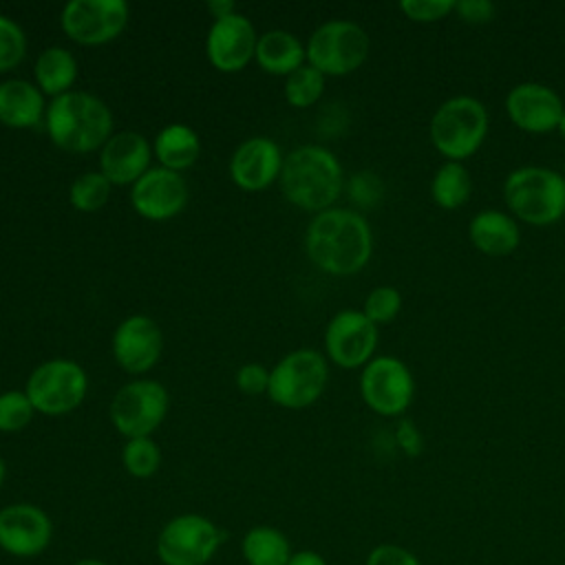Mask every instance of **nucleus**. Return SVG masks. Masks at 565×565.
Instances as JSON below:
<instances>
[{
    "mask_svg": "<svg viewBox=\"0 0 565 565\" xmlns=\"http://www.w3.org/2000/svg\"><path fill=\"white\" fill-rule=\"evenodd\" d=\"M46 102L42 90L26 79L11 77L0 82V124L7 128L24 130L44 121Z\"/></svg>",
    "mask_w": 565,
    "mask_h": 565,
    "instance_id": "4be33fe9",
    "label": "nucleus"
},
{
    "mask_svg": "<svg viewBox=\"0 0 565 565\" xmlns=\"http://www.w3.org/2000/svg\"><path fill=\"white\" fill-rule=\"evenodd\" d=\"M4 477H7V466H4V459L0 457V488L4 483Z\"/></svg>",
    "mask_w": 565,
    "mask_h": 565,
    "instance_id": "37998d69",
    "label": "nucleus"
},
{
    "mask_svg": "<svg viewBox=\"0 0 565 565\" xmlns=\"http://www.w3.org/2000/svg\"><path fill=\"white\" fill-rule=\"evenodd\" d=\"M121 463L130 477L148 479L161 466V450L152 437H135L124 444Z\"/></svg>",
    "mask_w": 565,
    "mask_h": 565,
    "instance_id": "c756f323",
    "label": "nucleus"
},
{
    "mask_svg": "<svg viewBox=\"0 0 565 565\" xmlns=\"http://www.w3.org/2000/svg\"><path fill=\"white\" fill-rule=\"evenodd\" d=\"M324 75L309 64H302L298 71L285 77V102L291 108H309L324 93Z\"/></svg>",
    "mask_w": 565,
    "mask_h": 565,
    "instance_id": "c85d7f7f",
    "label": "nucleus"
},
{
    "mask_svg": "<svg viewBox=\"0 0 565 565\" xmlns=\"http://www.w3.org/2000/svg\"><path fill=\"white\" fill-rule=\"evenodd\" d=\"M44 130L55 148L75 154L102 150L115 135L110 108L86 90H68L51 99L44 115Z\"/></svg>",
    "mask_w": 565,
    "mask_h": 565,
    "instance_id": "f03ea898",
    "label": "nucleus"
},
{
    "mask_svg": "<svg viewBox=\"0 0 565 565\" xmlns=\"http://www.w3.org/2000/svg\"><path fill=\"white\" fill-rule=\"evenodd\" d=\"M377 327L362 309H342L327 322L324 353L340 369H362L375 358Z\"/></svg>",
    "mask_w": 565,
    "mask_h": 565,
    "instance_id": "ddd939ff",
    "label": "nucleus"
},
{
    "mask_svg": "<svg viewBox=\"0 0 565 565\" xmlns=\"http://www.w3.org/2000/svg\"><path fill=\"white\" fill-rule=\"evenodd\" d=\"M79 75V66L75 55L64 46H49L44 49L35 64H33V77L35 86L42 90V95L55 99L68 90H73Z\"/></svg>",
    "mask_w": 565,
    "mask_h": 565,
    "instance_id": "393cba45",
    "label": "nucleus"
},
{
    "mask_svg": "<svg viewBox=\"0 0 565 565\" xmlns=\"http://www.w3.org/2000/svg\"><path fill=\"white\" fill-rule=\"evenodd\" d=\"M278 183L291 205L318 214L333 207L342 194L344 172L329 148L307 143L285 154Z\"/></svg>",
    "mask_w": 565,
    "mask_h": 565,
    "instance_id": "7ed1b4c3",
    "label": "nucleus"
},
{
    "mask_svg": "<svg viewBox=\"0 0 565 565\" xmlns=\"http://www.w3.org/2000/svg\"><path fill=\"white\" fill-rule=\"evenodd\" d=\"M364 565H422V561L402 545L382 543L369 552Z\"/></svg>",
    "mask_w": 565,
    "mask_h": 565,
    "instance_id": "e433bc0d",
    "label": "nucleus"
},
{
    "mask_svg": "<svg viewBox=\"0 0 565 565\" xmlns=\"http://www.w3.org/2000/svg\"><path fill=\"white\" fill-rule=\"evenodd\" d=\"M399 11L419 24H430L455 13V0H402Z\"/></svg>",
    "mask_w": 565,
    "mask_h": 565,
    "instance_id": "f704fd0d",
    "label": "nucleus"
},
{
    "mask_svg": "<svg viewBox=\"0 0 565 565\" xmlns=\"http://www.w3.org/2000/svg\"><path fill=\"white\" fill-rule=\"evenodd\" d=\"M399 311H402V294L391 285H380V287L371 289L362 305V313L375 327L393 322Z\"/></svg>",
    "mask_w": 565,
    "mask_h": 565,
    "instance_id": "2f4dec72",
    "label": "nucleus"
},
{
    "mask_svg": "<svg viewBox=\"0 0 565 565\" xmlns=\"http://www.w3.org/2000/svg\"><path fill=\"white\" fill-rule=\"evenodd\" d=\"M170 406L168 388L152 377H135L124 384L108 408L110 422L126 439L150 437L166 419Z\"/></svg>",
    "mask_w": 565,
    "mask_h": 565,
    "instance_id": "1a4fd4ad",
    "label": "nucleus"
},
{
    "mask_svg": "<svg viewBox=\"0 0 565 565\" xmlns=\"http://www.w3.org/2000/svg\"><path fill=\"white\" fill-rule=\"evenodd\" d=\"M201 154V139L194 128L185 124H168L161 128L152 141V157L161 168L172 172L188 170L196 163Z\"/></svg>",
    "mask_w": 565,
    "mask_h": 565,
    "instance_id": "b1692460",
    "label": "nucleus"
},
{
    "mask_svg": "<svg viewBox=\"0 0 565 565\" xmlns=\"http://www.w3.org/2000/svg\"><path fill=\"white\" fill-rule=\"evenodd\" d=\"M254 60L267 75L287 77L307 64V53L305 44L294 33L285 29H271L258 35Z\"/></svg>",
    "mask_w": 565,
    "mask_h": 565,
    "instance_id": "5701e85b",
    "label": "nucleus"
},
{
    "mask_svg": "<svg viewBox=\"0 0 565 565\" xmlns=\"http://www.w3.org/2000/svg\"><path fill=\"white\" fill-rule=\"evenodd\" d=\"M130 9L124 0H71L60 13L64 35L82 46H99L119 38Z\"/></svg>",
    "mask_w": 565,
    "mask_h": 565,
    "instance_id": "f8f14e48",
    "label": "nucleus"
},
{
    "mask_svg": "<svg viewBox=\"0 0 565 565\" xmlns=\"http://www.w3.org/2000/svg\"><path fill=\"white\" fill-rule=\"evenodd\" d=\"M110 351L126 373L143 375L161 358L163 331L150 316L132 313L115 327Z\"/></svg>",
    "mask_w": 565,
    "mask_h": 565,
    "instance_id": "4468645a",
    "label": "nucleus"
},
{
    "mask_svg": "<svg viewBox=\"0 0 565 565\" xmlns=\"http://www.w3.org/2000/svg\"><path fill=\"white\" fill-rule=\"evenodd\" d=\"M285 154L271 137H249L230 157V179L245 192L267 190L280 179Z\"/></svg>",
    "mask_w": 565,
    "mask_h": 565,
    "instance_id": "6ab92c4d",
    "label": "nucleus"
},
{
    "mask_svg": "<svg viewBox=\"0 0 565 565\" xmlns=\"http://www.w3.org/2000/svg\"><path fill=\"white\" fill-rule=\"evenodd\" d=\"M455 13L468 24H486L494 18V4L490 0H459Z\"/></svg>",
    "mask_w": 565,
    "mask_h": 565,
    "instance_id": "4c0bfd02",
    "label": "nucleus"
},
{
    "mask_svg": "<svg viewBox=\"0 0 565 565\" xmlns=\"http://www.w3.org/2000/svg\"><path fill=\"white\" fill-rule=\"evenodd\" d=\"M503 106L508 119L530 135L554 132L565 113L561 95L541 82H521L512 86Z\"/></svg>",
    "mask_w": 565,
    "mask_h": 565,
    "instance_id": "2eb2a0df",
    "label": "nucleus"
},
{
    "mask_svg": "<svg viewBox=\"0 0 565 565\" xmlns=\"http://www.w3.org/2000/svg\"><path fill=\"white\" fill-rule=\"evenodd\" d=\"M362 402L382 417H399L415 397V377L395 355H375L360 373Z\"/></svg>",
    "mask_w": 565,
    "mask_h": 565,
    "instance_id": "9b49d317",
    "label": "nucleus"
},
{
    "mask_svg": "<svg viewBox=\"0 0 565 565\" xmlns=\"http://www.w3.org/2000/svg\"><path fill=\"white\" fill-rule=\"evenodd\" d=\"M488 128L490 119L483 102L470 95H455L437 106L428 124V135L446 161L461 163L483 146Z\"/></svg>",
    "mask_w": 565,
    "mask_h": 565,
    "instance_id": "39448f33",
    "label": "nucleus"
},
{
    "mask_svg": "<svg viewBox=\"0 0 565 565\" xmlns=\"http://www.w3.org/2000/svg\"><path fill=\"white\" fill-rule=\"evenodd\" d=\"M307 64L320 71L324 77H342L358 71L369 53V33L351 20L322 22L305 44Z\"/></svg>",
    "mask_w": 565,
    "mask_h": 565,
    "instance_id": "0eeeda50",
    "label": "nucleus"
},
{
    "mask_svg": "<svg viewBox=\"0 0 565 565\" xmlns=\"http://www.w3.org/2000/svg\"><path fill=\"white\" fill-rule=\"evenodd\" d=\"M395 441L397 446L408 455V457H417L424 450V439L419 428L411 422V419H402L395 428Z\"/></svg>",
    "mask_w": 565,
    "mask_h": 565,
    "instance_id": "58836bf2",
    "label": "nucleus"
},
{
    "mask_svg": "<svg viewBox=\"0 0 565 565\" xmlns=\"http://www.w3.org/2000/svg\"><path fill=\"white\" fill-rule=\"evenodd\" d=\"M472 247L486 256H508L521 243V230L510 212L486 207L468 223Z\"/></svg>",
    "mask_w": 565,
    "mask_h": 565,
    "instance_id": "412c9836",
    "label": "nucleus"
},
{
    "mask_svg": "<svg viewBox=\"0 0 565 565\" xmlns=\"http://www.w3.org/2000/svg\"><path fill=\"white\" fill-rule=\"evenodd\" d=\"M26 49L29 40L24 29L9 15L0 13V73L18 68L26 57Z\"/></svg>",
    "mask_w": 565,
    "mask_h": 565,
    "instance_id": "7c9ffc66",
    "label": "nucleus"
},
{
    "mask_svg": "<svg viewBox=\"0 0 565 565\" xmlns=\"http://www.w3.org/2000/svg\"><path fill=\"white\" fill-rule=\"evenodd\" d=\"M35 415V408L24 391L0 393V433L24 430Z\"/></svg>",
    "mask_w": 565,
    "mask_h": 565,
    "instance_id": "473e14b6",
    "label": "nucleus"
},
{
    "mask_svg": "<svg viewBox=\"0 0 565 565\" xmlns=\"http://www.w3.org/2000/svg\"><path fill=\"white\" fill-rule=\"evenodd\" d=\"M223 543V532L203 514L172 516L157 536V556L163 565H205Z\"/></svg>",
    "mask_w": 565,
    "mask_h": 565,
    "instance_id": "9d476101",
    "label": "nucleus"
},
{
    "mask_svg": "<svg viewBox=\"0 0 565 565\" xmlns=\"http://www.w3.org/2000/svg\"><path fill=\"white\" fill-rule=\"evenodd\" d=\"M327 382V355L316 349H296L269 369L267 397L282 408L302 411L324 393Z\"/></svg>",
    "mask_w": 565,
    "mask_h": 565,
    "instance_id": "423d86ee",
    "label": "nucleus"
},
{
    "mask_svg": "<svg viewBox=\"0 0 565 565\" xmlns=\"http://www.w3.org/2000/svg\"><path fill=\"white\" fill-rule=\"evenodd\" d=\"M241 550L247 565H287L294 554L289 539L271 525H256L247 530Z\"/></svg>",
    "mask_w": 565,
    "mask_h": 565,
    "instance_id": "a878e982",
    "label": "nucleus"
},
{
    "mask_svg": "<svg viewBox=\"0 0 565 565\" xmlns=\"http://www.w3.org/2000/svg\"><path fill=\"white\" fill-rule=\"evenodd\" d=\"M152 146L141 132H115L99 150V172L113 185H132L152 166Z\"/></svg>",
    "mask_w": 565,
    "mask_h": 565,
    "instance_id": "aec40b11",
    "label": "nucleus"
},
{
    "mask_svg": "<svg viewBox=\"0 0 565 565\" xmlns=\"http://www.w3.org/2000/svg\"><path fill=\"white\" fill-rule=\"evenodd\" d=\"M472 194V177L459 161H444L430 179V196L441 210H459Z\"/></svg>",
    "mask_w": 565,
    "mask_h": 565,
    "instance_id": "bb28decb",
    "label": "nucleus"
},
{
    "mask_svg": "<svg viewBox=\"0 0 565 565\" xmlns=\"http://www.w3.org/2000/svg\"><path fill=\"white\" fill-rule=\"evenodd\" d=\"M305 252L320 271L331 276H353L371 260V225L358 210L333 205L313 214L309 221Z\"/></svg>",
    "mask_w": 565,
    "mask_h": 565,
    "instance_id": "f257e3e1",
    "label": "nucleus"
},
{
    "mask_svg": "<svg viewBox=\"0 0 565 565\" xmlns=\"http://www.w3.org/2000/svg\"><path fill=\"white\" fill-rule=\"evenodd\" d=\"M508 212L527 225L547 227L565 218V177L543 166H521L503 181Z\"/></svg>",
    "mask_w": 565,
    "mask_h": 565,
    "instance_id": "20e7f679",
    "label": "nucleus"
},
{
    "mask_svg": "<svg viewBox=\"0 0 565 565\" xmlns=\"http://www.w3.org/2000/svg\"><path fill=\"white\" fill-rule=\"evenodd\" d=\"M236 386L245 395H267L269 369L258 362H247L236 371Z\"/></svg>",
    "mask_w": 565,
    "mask_h": 565,
    "instance_id": "c9c22d12",
    "label": "nucleus"
},
{
    "mask_svg": "<svg viewBox=\"0 0 565 565\" xmlns=\"http://www.w3.org/2000/svg\"><path fill=\"white\" fill-rule=\"evenodd\" d=\"M53 539L49 514L33 503H11L0 510V550L18 558L42 554Z\"/></svg>",
    "mask_w": 565,
    "mask_h": 565,
    "instance_id": "a211bd4d",
    "label": "nucleus"
},
{
    "mask_svg": "<svg viewBox=\"0 0 565 565\" xmlns=\"http://www.w3.org/2000/svg\"><path fill=\"white\" fill-rule=\"evenodd\" d=\"M556 132L565 139V113H563V117H561V121H558V128H556Z\"/></svg>",
    "mask_w": 565,
    "mask_h": 565,
    "instance_id": "c03bdc74",
    "label": "nucleus"
},
{
    "mask_svg": "<svg viewBox=\"0 0 565 565\" xmlns=\"http://www.w3.org/2000/svg\"><path fill=\"white\" fill-rule=\"evenodd\" d=\"M88 391V375L75 360L51 358L38 364L29 377L24 393L35 413L57 417L75 411Z\"/></svg>",
    "mask_w": 565,
    "mask_h": 565,
    "instance_id": "6e6552de",
    "label": "nucleus"
},
{
    "mask_svg": "<svg viewBox=\"0 0 565 565\" xmlns=\"http://www.w3.org/2000/svg\"><path fill=\"white\" fill-rule=\"evenodd\" d=\"M207 11L212 13L214 20H221V18H227V15L236 13V7H234L232 0H210Z\"/></svg>",
    "mask_w": 565,
    "mask_h": 565,
    "instance_id": "a19ab883",
    "label": "nucleus"
},
{
    "mask_svg": "<svg viewBox=\"0 0 565 565\" xmlns=\"http://www.w3.org/2000/svg\"><path fill=\"white\" fill-rule=\"evenodd\" d=\"M110 190H113V183L99 170H88L71 183L68 203L73 205V210L90 214L106 205Z\"/></svg>",
    "mask_w": 565,
    "mask_h": 565,
    "instance_id": "cd10ccee",
    "label": "nucleus"
},
{
    "mask_svg": "<svg viewBox=\"0 0 565 565\" xmlns=\"http://www.w3.org/2000/svg\"><path fill=\"white\" fill-rule=\"evenodd\" d=\"M347 192H349V199L366 210V207H375L384 194V185H382V179L371 172V170H362V172H355L347 183H344Z\"/></svg>",
    "mask_w": 565,
    "mask_h": 565,
    "instance_id": "72a5a7b5",
    "label": "nucleus"
},
{
    "mask_svg": "<svg viewBox=\"0 0 565 565\" xmlns=\"http://www.w3.org/2000/svg\"><path fill=\"white\" fill-rule=\"evenodd\" d=\"M256 42L258 35L252 20L236 11L212 22L205 35V55L216 71L238 73L254 60Z\"/></svg>",
    "mask_w": 565,
    "mask_h": 565,
    "instance_id": "f3484780",
    "label": "nucleus"
},
{
    "mask_svg": "<svg viewBox=\"0 0 565 565\" xmlns=\"http://www.w3.org/2000/svg\"><path fill=\"white\" fill-rule=\"evenodd\" d=\"M73 565H108V563H104V561H99V558H79V561H75Z\"/></svg>",
    "mask_w": 565,
    "mask_h": 565,
    "instance_id": "79ce46f5",
    "label": "nucleus"
},
{
    "mask_svg": "<svg viewBox=\"0 0 565 565\" xmlns=\"http://www.w3.org/2000/svg\"><path fill=\"white\" fill-rule=\"evenodd\" d=\"M563 177H565V163H563Z\"/></svg>",
    "mask_w": 565,
    "mask_h": 565,
    "instance_id": "a18cd8bd",
    "label": "nucleus"
},
{
    "mask_svg": "<svg viewBox=\"0 0 565 565\" xmlns=\"http://www.w3.org/2000/svg\"><path fill=\"white\" fill-rule=\"evenodd\" d=\"M188 203V183L181 172L152 166L130 185L132 210L154 223L170 221L183 212Z\"/></svg>",
    "mask_w": 565,
    "mask_h": 565,
    "instance_id": "dca6fc26",
    "label": "nucleus"
},
{
    "mask_svg": "<svg viewBox=\"0 0 565 565\" xmlns=\"http://www.w3.org/2000/svg\"><path fill=\"white\" fill-rule=\"evenodd\" d=\"M287 565H327L324 556L316 550H298L289 556Z\"/></svg>",
    "mask_w": 565,
    "mask_h": 565,
    "instance_id": "ea45409f",
    "label": "nucleus"
}]
</instances>
